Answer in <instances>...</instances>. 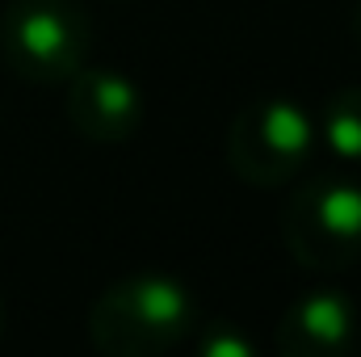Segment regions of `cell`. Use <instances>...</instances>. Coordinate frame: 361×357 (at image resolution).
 Masks as SVG:
<instances>
[{
  "instance_id": "1",
  "label": "cell",
  "mask_w": 361,
  "mask_h": 357,
  "mask_svg": "<svg viewBox=\"0 0 361 357\" xmlns=\"http://www.w3.org/2000/svg\"><path fill=\"white\" fill-rule=\"evenodd\" d=\"M197 324L193 294L180 277L135 273L114 282L89 311V337L105 357L169 353Z\"/></svg>"
},
{
  "instance_id": "2",
  "label": "cell",
  "mask_w": 361,
  "mask_h": 357,
  "mask_svg": "<svg viewBox=\"0 0 361 357\" xmlns=\"http://www.w3.org/2000/svg\"><path fill=\"white\" fill-rule=\"evenodd\" d=\"M311 152L315 118L294 97H257L227 126V164L257 189H277L294 181Z\"/></svg>"
},
{
  "instance_id": "3",
  "label": "cell",
  "mask_w": 361,
  "mask_h": 357,
  "mask_svg": "<svg viewBox=\"0 0 361 357\" xmlns=\"http://www.w3.org/2000/svg\"><path fill=\"white\" fill-rule=\"evenodd\" d=\"M290 257L315 273H341L361 261V185L345 177H315L290 193L281 214Z\"/></svg>"
},
{
  "instance_id": "4",
  "label": "cell",
  "mask_w": 361,
  "mask_h": 357,
  "mask_svg": "<svg viewBox=\"0 0 361 357\" xmlns=\"http://www.w3.org/2000/svg\"><path fill=\"white\" fill-rule=\"evenodd\" d=\"M89 42V17L76 0H8L0 17L4 63L34 85H55L85 68Z\"/></svg>"
},
{
  "instance_id": "5",
  "label": "cell",
  "mask_w": 361,
  "mask_h": 357,
  "mask_svg": "<svg viewBox=\"0 0 361 357\" xmlns=\"http://www.w3.org/2000/svg\"><path fill=\"white\" fill-rule=\"evenodd\" d=\"M68 122L92 143H122L143 122V92L109 68H76L68 76Z\"/></svg>"
},
{
  "instance_id": "6",
  "label": "cell",
  "mask_w": 361,
  "mask_h": 357,
  "mask_svg": "<svg viewBox=\"0 0 361 357\" xmlns=\"http://www.w3.org/2000/svg\"><path fill=\"white\" fill-rule=\"evenodd\" d=\"M353 298L341 294L336 286H319L286 307L273 345L281 357H341L353 345Z\"/></svg>"
},
{
  "instance_id": "7",
  "label": "cell",
  "mask_w": 361,
  "mask_h": 357,
  "mask_svg": "<svg viewBox=\"0 0 361 357\" xmlns=\"http://www.w3.org/2000/svg\"><path fill=\"white\" fill-rule=\"evenodd\" d=\"M315 143H324L336 160L361 164V85L336 89L315 122Z\"/></svg>"
},
{
  "instance_id": "8",
  "label": "cell",
  "mask_w": 361,
  "mask_h": 357,
  "mask_svg": "<svg viewBox=\"0 0 361 357\" xmlns=\"http://www.w3.org/2000/svg\"><path fill=\"white\" fill-rule=\"evenodd\" d=\"M197 349H202V357H252L257 353V345H252L235 324H214V328H206V337L197 341Z\"/></svg>"
},
{
  "instance_id": "9",
  "label": "cell",
  "mask_w": 361,
  "mask_h": 357,
  "mask_svg": "<svg viewBox=\"0 0 361 357\" xmlns=\"http://www.w3.org/2000/svg\"><path fill=\"white\" fill-rule=\"evenodd\" d=\"M353 34H357V42H361V0H357V13H353Z\"/></svg>"
},
{
  "instance_id": "10",
  "label": "cell",
  "mask_w": 361,
  "mask_h": 357,
  "mask_svg": "<svg viewBox=\"0 0 361 357\" xmlns=\"http://www.w3.org/2000/svg\"><path fill=\"white\" fill-rule=\"evenodd\" d=\"M0 328H4V303H0Z\"/></svg>"
}]
</instances>
